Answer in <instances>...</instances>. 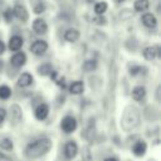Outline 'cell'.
I'll return each mask as SVG.
<instances>
[{"mask_svg": "<svg viewBox=\"0 0 161 161\" xmlns=\"http://www.w3.org/2000/svg\"><path fill=\"white\" fill-rule=\"evenodd\" d=\"M78 38H79V31H78L77 29H74V28H70V29H68V30L64 33V39H65L67 42H69V43L77 42Z\"/></svg>", "mask_w": 161, "mask_h": 161, "instance_id": "e0dca14e", "label": "cell"}, {"mask_svg": "<svg viewBox=\"0 0 161 161\" xmlns=\"http://www.w3.org/2000/svg\"><path fill=\"white\" fill-rule=\"evenodd\" d=\"M10 62H11V64H13L15 68H20V67H23V65L26 63V55H25V53H23V52H18V53H15V54L11 57Z\"/></svg>", "mask_w": 161, "mask_h": 161, "instance_id": "8fae6325", "label": "cell"}, {"mask_svg": "<svg viewBox=\"0 0 161 161\" xmlns=\"http://www.w3.org/2000/svg\"><path fill=\"white\" fill-rule=\"evenodd\" d=\"M132 16H133V13L131 10H128V9H125V10H122L119 13V19L121 20H126V19H130Z\"/></svg>", "mask_w": 161, "mask_h": 161, "instance_id": "4316f807", "label": "cell"}, {"mask_svg": "<svg viewBox=\"0 0 161 161\" xmlns=\"http://www.w3.org/2000/svg\"><path fill=\"white\" fill-rule=\"evenodd\" d=\"M48 49V43L45 40H42V39H38L35 40L31 45H30V52L35 55H42L47 52Z\"/></svg>", "mask_w": 161, "mask_h": 161, "instance_id": "277c9868", "label": "cell"}, {"mask_svg": "<svg viewBox=\"0 0 161 161\" xmlns=\"http://www.w3.org/2000/svg\"><path fill=\"white\" fill-rule=\"evenodd\" d=\"M33 83V75L28 72L20 74L19 79H18V86L21 87V88H25V87H29L30 84Z\"/></svg>", "mask_w": 161, "mask_h": 161, "instance_id": "9a60e30c", "label": "cell"}, {"mask_svg": "<svg viewBox=\"0 0 161 161\" xmlns=\"http://www.w3.org/2000/svg\"><path fill=\"white\" fill-rule=\"evenodd\" d=\"M78 153V146L74 141H68L64 146V156L67 160H72Z\"/></svg>", "mask_w": 161, "mask_h": 161, "instance_id": "5b68a950", "label": "cell"}, {"mask_svg": "<svg viewBox=\"0 0 161 161\" xmlns=\"http://www.w3.org/2000/svg\"><path fill=\"white\" fill-rule=\"evenodd\" d=\"M13 14H14V15L20 20V21H23V23H25V21L28 20V18H29L28 10H26V9H25V6H24V5H21V4H16V5L14 6Z\"/></svg>", "mask_w": 161, "mask_h": 161, "instance_id": "8992f818", "label": "cell"}, {"mask_svg": "<svg viewBox=\"0 0 161 161\" xmlns=\"http://www.w3.org/2000/svg\"><path fill=\"white\" fill-rule=\"evenodd\" d=\"M50 148H52V141L48 137H42L28 143L24 150V153L28 158H38L48 153Z\"/></svg>", "mask_w": 161, "mask_h": 161, "instance_id": "6da1fadb", "label": "cell"}, {"mask_svg": "<svg viewBox=\"0 0 161 161\" xmlns=\"http://www.w3.org/2000/svg\"><path fill=\"white\" fill-rule=\"evenodd\" d=\"M52 72H53V67H52L50 63H44V64H42V65L38 68V73H39L40 75H48V74H50Z\"/></svg>", "mask_w": 161, "mask_h": 161, "instance_id": "ffe728a7", "label": "cell"}, {"mask_svg": "<svg viewBox=\"0 0 161 161\" xmlns=\"http://www.w3.org/2000/svg\"><path fill=\"white\" fill-rule=\"evenodd\" d=\"M80 156H82V161H92V153H91V150L84 146L80 151Z\"/></svg>", "mask_w": 161, "mask_h": 161, "instance_id": "d4e9b609", "label": "cell"}, {"mask_svg": "<svg viewBox=\"0 0 161 161\" xmlns=\"http://www.w3.org/2000/svg\"><path fill=\"white\" fill-rule=\"evenodd\" d=\"M44 10H45V4L43 1H39L34 5V13L35 14H42Z\"/></svg>", "mask_w": 161, "mask_h": 161, "instance_id": "83f0119b", "label": "cell"}, {"mask_svg": "<svg viewBox=\"0 0 161 161\" xmlns=\"http://www.w3.org/2000/svg\"><path fill=\"white\" fill-rule=\"evenodd\" d=\"M13 16H14V14H13V10L9 8V9H6L5 11H4V19H5V21L6 23H10L11 21V19H13Z\"/></svg>", "mask_w": 161, "mask_h": 161, "instance_id": "f1b7e54d", "label": "cell"}, {"mask_svg": "<svg viewBox=\"0 0 161 161\" xmlns=\"http://www.w3.org/2000/svg\"><path fill=\"white\" fill-rule=\"evenodd\" d=\"M0 148L5 150V151H11L13 150V141L10 138H8V137L3 138L0 141Z\"/></svg>", "mask_w": 161, "mask_h": 161, "instance_id": "603a6c76", "label": "cell"}, {"mask_svg": "<svg viewBox=\"0 0 161 161\" xmlns=\"http://www.w3.org/2000/svg\"><path fill=\"white\" fill-rule=\"evenodd\" d=\"M150 6V1L148 0H136L133 3V8L138 13H142V11H146Z\"/></svg>", "mask_w": 161, "mask_h": 161, "instance_id": "d6986e66", "label": "cell"}, {"mask_svg": "<svg viewBox=\"0 0 161 161\" xmlns=\"http://www.w3.org/2000/svg\"><path fill=\"white\" fill-rule=\"evenodd\" d=\"M146 96V89L142 86H137L132 89V98L137 102H141Z\"/></svg>", "mask_w": 161, "mask_h": 161, "instance_id": "2e32d148", "label": "cell"}, {"mask_svg": "<svg viewBox=\"0 0 161 161\" xmlns=\"http://www.w3.org/2000/svg\"><path fill=\"white\" fill-rule=\"evenodd\" d=\"M3 65H4V63H3V60H0V72L3 70Z\"/></svg>", "mask_w": 161, "mask_h": 161, "instance_id": "e575fe53", "label": "cell"}, {"mask_svg": "<svg viewBox=\"0 0 161 161\" xmlns=\"http://www.w3.org/2000/svg\"><path fill=\"white\" fill-rule=\"evenodd\" d=\"M84 89V84L80 80H74L69 84V92L72 94H80Z\"/></svg>", "mask_w": 161, "mask_h": 161, "instance_id": "ac0fdd59", "label": "cell"}, {"mask_svg": "<svg viewBox=\"0 0 161 161\" xmlns=\"http://www.w3.org/2000/svg\"><path fill=\"white\" fill-rule=\"evenodd\" d=\"M141 20H142V24H143L146 28H155V26L157 25V20H156L155 15L151 14V13L143 14L142 18H141Z\"/></svg>", "mask_w": 161, "mask_h": 161, "instance_id": "7c38bea8", "label": "cell"}, {"mask_svg": "<svg viewBox=\"0 0 161 161\" xmlns=\"http://www.w3.org/2000/svg\"><path fill=\"white\" fill-rule=\"evenodd\" d=\"M23 47V38L19 35H14L10 38L9 40V49L13 52H18L20 50V48Z\"/></svg>", "mask_w": 161, "mask_h": 161, "instance_id": "5bb4252c", "label": "cell"}, {"mask_svg": "<svg viewBox=\"0 0 161 161\" xmlns=\"http://www.w3.org/2000/svg\"><path fill=\"white\" fill-rule=\"evenodd\" d=\"M0 161H11V158H9L6 155H4V153L0 152Z\"/></svg>", "mask_w": 161, "mask_h": 161, "instance_id": "4dcf8cb0", "label": "cell"}, {"mask_svg": "<svg viewBox=\"0 0 161 161\" xmlns=\"http://www.w3.org/2000/svg\"><path fill=\"white\" fill-rule=\"evenodd\" d=\"M5 118H6V111L4 108H0V125L5 121Z\"/></svg>", "mask_w": 161, "mask_h": 161, "instance_id": "f546056e", "label": "cell"}, {"mask_svg": "<svg viewBox=\"0 0 161 161\" xmlns=\"http://www.w3.org/2000/svg\"><path fill=\"white\" fill-rule=\"evenodd\" d=\"M33 30H34L38 35H43V34L47 33L48 25H47V23H45L42 18H36V19L33 21Z\"/></svg>", "mask_w": 161, "mask_h": 161, "instance_id": "9c48e42d", "label": "cell"}, {"mask_svg": "<svg viewBox=\"0 0 161 161\" xmlns=\"http://www.w3.org/2000/svg\"><path fill=\"white\" fill-rule=\"evenodd\" d=\"M156 57H160V47L158 45H152L147 47L143 49V58L147 60H152Z\"/></svg>", "mask_w": 161, "mask_h": 161, "instance_id": "30bf717a", "label": "cell"}, {"mask_svg": "<svg viewBox=\"0 0 161 161\" xmlns=\"http://www.w3.org/2000/svg\"><path fill=\"white\" fill-rule=\"evenodd\" d=\"M49 113V106L47 103H40L35 107V111H34V114H35V118L38 121H43L47 118Z\"/></svg>", "mask_w": 161, "mask_h": 161, "instance_id": "52a82bcc", "label": "cell"}, {"mask_svg": "<svg viewBox=\"0 0 161 161\" xmlns=\"http://www.w3.org/2000/svg\"><path fill=\"white\" fill-rule=\"evenodd\" d=\"M60 127L65 133H72L77 128V121L72 116H65L60 122Z\"/></svg>", "mask_w": 161, "mask_h": 161, "instance_id": "3957f363", "label": "cell"}, {"mask_svg": "<svg viewBox=\"0 0 161 161\" xmlns=\"http://www.w3.org/2000/svg\"><path fill=\"white\" fill-rule=\"evenodd\" d=\"M96 68H97V60H94V59L86 60L84 64H83V69L86 72H93Z\"/></svg>", "mask_w": 161, "mask_h": 161, "instance_id": "7402d4cb", "label": "cell"}, {"mask_svg": "<svg viewBox=\"0 0 161 161\" xmlns=\"http://www.w3.org/2000/svg\"><path fill=\"white\" fill-rule=\"evenodd\" d=\"M10 96H11V89L6 84H1L0 86V98L1 99H8Z\"/></svg>", "mask_w": 161, "mask_h": 161, "instance_id": "cb8c5ba5", "label": "cell"}, {"mask_svg": "<svg viewBox=\"0 0 161 161\" xmlns=\"http://www.w3.org/2000/svg\"><path fill=\"white\" fill-rule=\"evenodd\" d=\"M104 161H118V160H117L116 157H107Z\"/></svg>", "mask_w": 161, "mask_h": 161, "instance_id": "d6a6232c", "label": "cell"}, {"mask_svg": "<svg viewBox=\"0 0 161 161\" xmlns=\"http://www.w3.org/2000/svg\"><path fill=\"white\" fill-rule=\"evenodd\" d=\"M140 119H141L140 111L135 106H127L123 109V113H122V117H121L122 130L128 132V131L136 128L140 123Z\"/></svg>", "mask_w": 161, "mask_h": 161, "instance_id": "7a4b0ae2", "label": "cell"}, {"mask_svg": "<svg viewBox=\"0 0 161 161\" xmlns=\"http://www.w3.org/2000/svg\"><path fill=\"white\" fill-rule=\"evenodd\" d=\"M9 114H10V122L13 125H16L21 119V108L18 104H11L9 109Z\"/></svg>", "mask_w": 161, "mask_h": 161, "instance_id": "ba28073f", "label": "cell"}, {"mask_svg": "<svg viewBox=\"0 0 161 161\" xmlns=\"http://www.w3.org/2000/svg\"><path fill=\"white\" fill-rule=\"evenodd\" d=\"M146 148H147L146 142H145V141H142V140H138V141L132 146V152H133L136 156L141 157V156H143V155H145Z\"/></svg>", "mask_w": 161, "mask_h": 161, "instance_id": "4fadbf2b", "label": "cell"}, {"mask_svg": "<svg viewBox=\"0 0 161 161\" xmlns=\"http://www.w3.org/2000/svg\"><path fill=\"white\" fill-rule=\"evenodd\" d=\"M128 70H130V74L133 75V77H135V75H138V74L142 73V72H146V70H145L142 67H140V65H132V67H130Z\"/></svg>", "mask_w": 161, "mask_h": 161, "instance_id": "484cf974", "label": "cell"}, {"mask_svg": "<svg viewBox=\"0 0 161 161\" xmlns=\"http://www.w3.org/2000/svg\"><path fill=\"white\" fill-rule=\"evenodd\" d=\"M156 98H157V99H160V87L157 88V92H156Z\"/></svg>", "mask_w": 161, "mask_h": 161, "instance_id": "836d02e7", "label": "cell"}, {"mask_svg": "<svg viewBox=\"0 0 161 161\" xmlns=\"http://www.w3.org/2000/svg\"><path fill=\"white\" fill-rule=\"evenodd\" d=\"M117 4H119V3H122V1H125V0H114Z\"/></svg>", "mask_w": 161, "mask_h": 161, "instance_id": "d590c367", "label": "cell"}, {"mask_svg": "<svg viewBox=\"0 0 161 161\" xmlns=\"http://www.w3.org/2000/svg\"><path fill=\"white\" fill-rule=\"evenodd\" d=\"M4 52H5V44H4V42L0 40V55H1Z\"/></svg>", "mask_w": 161, "mask_h": 161, "instance_id": "1f68e13d", "label": "cell"}, {"mask_svg": "<svg viewBox=\"0 0 161 161\" xmlns=\"http://www.w3.org/2000/svg\"><path fill=\"white\" fill-rule=\"evenodd\" d=\"M106 10H107V3L106 1H98V3H96V5H94V13L98 16L102 15V14H104Z\"/></svg>", "mask_w": 161, "mask_h": 161, "instance_id": "44dd1931", "label": "cell"}]
</instances>
